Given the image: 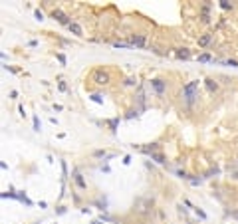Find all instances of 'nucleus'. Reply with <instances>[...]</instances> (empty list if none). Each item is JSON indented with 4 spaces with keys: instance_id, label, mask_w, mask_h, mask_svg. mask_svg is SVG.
<instances>
[{
    "instance_id": "1",
    "label": "nucleus",
    "mask_w": 238,
    "mask_h": 224,
    "mask_svg": "<svg viewBox=\"0 0 238 224\" xmlns=\"http://www.w3.org/2000/svg\"><path fill=\"white\" fill-rule=\"evenodd\" d=\"M197 87H198V81H191V83L185 86V89H183V95H185V99L189 101V103L197 97V95H194V93H197Z\"/></svg>"
},
{
    "instance_id": "2",
    "label": "nucleus",
    "mask_w": 238,
    "mask_h": 224,
    "mask_svg": "<svg viewBox=\"0 0 238 224\" xmlns=\"http://www.w3.org/2000/svg\"><path fill=\"white\" fill-rule=\"evenodd\" d=\"M52 16L56 20H58V22H62V24H67V26H70V24H72V22H70V20H67V16L64 12H60V10H54L52 12Z\"/></svg>"
},
{
    "instance_id": "3",
    "label": "nucleus",
    "mask_w": 238,
    "mask_h": 224,
    "mask_svg": "<svg viewBox=\"0 0 238 224\" xmlns=\"http://www.w3.org/2000/svg\"><path fill=\"white\" fill-rule=\"evenodd\" d=\"M129 44H131V46H141V48H143L147 42H145V38H143V36H131Z\"/></svg>"
},
{
    "instance_id": "4",
    "label": "nucleus",
    "mask_w": 238,
    "mask_h": 224,
    "mask_svg": "<svg viewBox=\"0 0 238 224\" xmlns=\"http://www.w3.org/2000/svg\"><path fill=\"white\" fill-rule=\"evenodd\" d=\"M93 78H95V81H97V83H107L109 75H107V73H101V72H97L95 75H93Z\"/></svg>"
},
{
    "instance_id": "5",
    "label": "nucleus",
    "mask_w": 238,
    "mask_h": 224,
    "mask_svg": "<svg viewBox=\"0 0 238 224\" xmlns=\"http://www.w3.org/2000/svg\"><path fill=\"white\" fill-rule=\"evenodd\" d=\"M208 44H210V36H208V34H205V36L198 38V46H208Z\"/></svg>"
},
{
    "instance_id": "6",
    "label": "nucleus",
    "mask_w": 238,
    "mask_h": 224,
    "mask_svg": "<svg viewBox=\"0 0 238 224\" xmlns=\"http://www.w3.org/2000/svg\"><path fill=\"white\" fill-rule=\"evenodd\" d=\"M70 30H72L75 36H81V26H79V24H75V22H72V24H70Z\"/></svg>"
},
{
    "instance_id": "7",
    "label": "nucleus",
    "mask_w": 238,
    "mask_h": 224,
    "mask_svg": "<svg viewBox=\"0 0 238 224\" xmlns=\"http://www.w3.org/2000/svg\"><path fill=\"white\" fill-rule=\"evenodd\" d=\"M177 56H178V58H189V56H191V52L183 48V50H178V52H177Z\"/></svg>"
},
{
    "instance_id": "8",
    "label": "nucleus",
    "mask_w": 238,
    "mask_h": 224,
    "mask_svg": "<svg viewBox=\"0 0 238 224\" xmlns=\"http://www.w3.org/2000/svg\"><path fill=\"white\" fill-rule=\"evenodd\" d=\"M153 86H155V89H157V91H163V89H165V86H163L161 81H153Z\"/></svg>"
},
{
    "instance_id": "9",
    "label": "nucleus",
    "mask_w": 238,
    "mask_h": 224,
    "mask_svg": "<svg viewBox=\"0 0 238 224\" xmlns=\"http://www.w3.org/2000/svg\"><path fill=\"white\" fill-rule=\"evenodd\" d=\"M198 59H200V62H208L210 56H208V54H202V56H198Z\"/></svg>"
},
{
    "instance_id": "10",
    "label": "nucleus",
    "mask_w": 238,
    "mask_h": 224,
    "mask_svg": "<svg viewBox=\"0 0 238 224\" xmlns=\"http://www.w3.org/2000/svg\"><path fill=\"white\" fill-rule=\"evenodd\" d=\"M153 159H155V161H157V163H165V159L161 157V155H155V157H153Z\"/></svg>"
},
{
    "instance_id": "11",
    "label": "nucleus",
    "mask_w": 238,
    "mask_h": 224,
    "mask_svg": "<svg viewBox=\"0 0 238 224\" xmlns=\"http://www.w3.org/2000/svg\"><path fill=\"white\" fill-rule=\"evenodd\" d=\"M75 181H78V185H79V186H83V181H81V177H79V175L75 177Z\"/></svg>"
}]
</instances>
